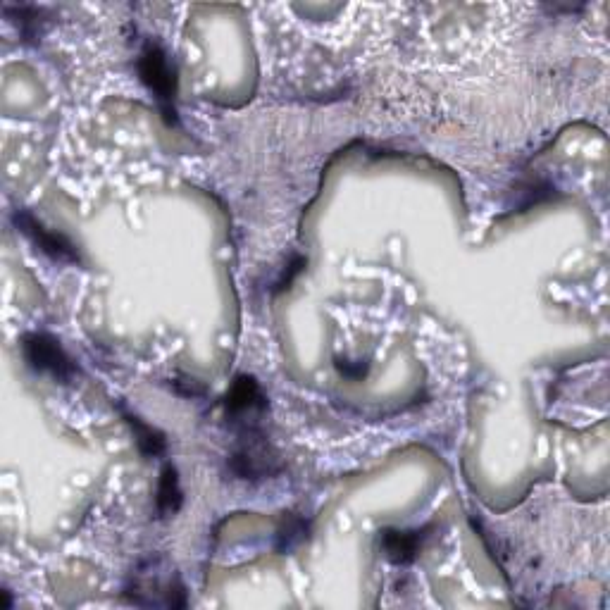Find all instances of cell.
Returning a JSON list of instances; mask_svg holds the SVG:
<instances>
[{"mask_svg": "<svg viewBox=\"0 0 610 610\" xmlns=\"http://www.w3.org/2000/svg\"><path fill=\"white\" fill-rule=\"evenodd\" d=\"M124 599L141 608H172L182 610L189 606L186 587L179 580L177 570L165 565L163 558L143 560L129 577L124 587Z\"/></svg>", "mask_w": 610, "mask_h": 610, "instance_id": "6da1fadb", "label": "cell"}, {"mask_svg": "<svg viewBox=\"0 0 610 610\" xmlns=\"http://www.w3.org/2000/svg\"><path fill=\"white\" fill-rule=\"evenodd\" d=\"M229 470L239 479L260 482V479L279 475L284 470V463L277 448L265 437L263 427H253L241 429L239 437H236L234 451L229 456Z\"/></svg>", "mask_w": 610, "mask_h": 610, "instance_id": "7a4b0ae2", "label": "cell"}, {"mask_svg": "<svg viewBox=\"0 0 610 610\" xmlns=\"http://www.w3.org/2000/svg\"><path fill=\"white\" fill-rule=\"evenodd\" d=\"M136 70L143 86L153 93L155 103L163 112L167 127H177V108H174V98H177V70L170 62V55L158 41H146L141 48Z\"/></svg>", "mask_w": 610, "mask_h": 610, "instance_id": "3957f363", "label": "cell"}, {"mask_svg": "<svg viewBox=\"0 0 610 610\" xmlns=\"http://www.w3.org/2000/svg\"><path fill=\"white\" fill-rule=\"evenodd\" d=\"M20 346L27 365L39 375L53 377L60 384H70L77 377V363L67 356V351L53 334L29 332L22 336Z\"/></svg>", "mask_w": 610, "mask_h": 610, "instance_id": "277c9868", "label": "cell"}, {"mask_svg": "<svg viewBox=\"0 0 610 610\" xmlns=\"http://www.w3.org/2000/svg\"><path fill=\"white\" fill-rule=\"evenodd\" d=\"M224 413L229 425L241 429L263 427V417L267 413V396L260 389L258 379L251 375H236L227 396H224Z\"/></svg>", "mask_w": 610, "mask_h": 610, "instance_id": "5b68a950", "label": "cell"}, {"mask_svg": "<svg viewBox=\"0 0 610 610\" xmlns=\"http://www.w3.org/2000/svg\"><path fill=\"white\" fill-rule=\"evenodd\" d=\"M12 222H15L17 232H22L24 236H27L31 244L39 248L43 255H48L53 263H62V265L82 263V255H79L77 246H74L65 234L51 232V229L43 227V224L36 220L29 210H15Z\"/></svg>", "mask_w": 610, "mask_h": 610, "instance_id": "8992f818", "label": "cell"}, {"mask_svg": "<svg viewBox=\"0 0 610 610\" xmlns=\"http://www.w3.org/2000/svg\"><path fill=\"white\" fill-rule=\"evenodd\" d=\"M427 529H384V532H379L382 537V549L384 556H387L391 563L396 565H410L417 558V553H420L422 541L427 537Z\"/></svg>", "mask_w": 610, "mask_h": 610, "instance_id": "52a82bcc", "label": "cell"}, {"mask_svg": "<svg viewBox=\"0 0 610 610\" xmlns=\"http://www.w3.org/2000/svg\"><path fill=\"white\" fill-rule=\"evenodd\" d=\"M120 410L124 422H127L129 427H132L136 446H139L141 456L143 458H163L167 453V437L163 432H160L158 427L148 425V422H143L139 415L132 413V410H127L124 406H117Z\"/></svg>", "mask_w": 610, "mask_h": 610, "instance_id": "ba28073f", "label": "cell"}, {"mask_svg": "<svg viewBox=\"0 0 610 610\" xmlns=\"http://www.w3.org/2000/svg\"><path fill=\"white\" fill-rule=\"evenodd\" d=\"M184 503V491L179 484V472L172 465H165L160 472L158 491H155V510H158V518H172L182 510Z\"/></svg>", "mask_w": 610, "mask_h": 610, "instance_id": "9c48e42d", "label": "cell"}, {"mask_svg": "<svg viewBox=\"0 0 610 610\" xmlns=\"http://www.w3.org/2000/svg\"><path fill=\"white\" fill-rule=\"evenodd\" d=\"M310 534V522L303 520L301 515L296 513H284L282 522H279V529L275 534V549L284 556L294 553L298 546H303L308 541Z\"/></svg>", "mask_w": 610, "mask_h": 610, "instance_id": "30bf717a", "label": "cell"}, {"mask_svg": "<svg viewBox=\"0 0 610 610\" xmlns=\"http://www.w3.org/2000/svg\"><path fill=\"white\" fill-rule=\"evenodd\" d=\"M5 15L20 29L24 41H36L43 34V22H46V10L36 5H5Z\"/></svg>", "mask_w": 610, "mask_h": 610, "instance_id": "8fae6325", "label": "cell"}, {"mask_svg": "<svg viewBox=\"0 0 610 610\" xmlns=\"http://www.w3.org/2000/svg\"><path fill=\"white\" fill-rule=\"evenodd\" d=\"M334 367L341 377L348 382H363L370 375V365L365 360H346V358H334Z\"/></svg>", "mask_w": 610, "mask_h": 610, "instance_id": "7c38bea8", "label": "cell"}, {"mask_svg": "<svg viewBox=\"0 0 610 610\" xmlns=\"http://www.w3.org/2000/svg\"><path fill=\"white\" fill-rule=\"evenodd\" d=\"M172 389L174 394L184 396V398H201L205 396V387L201 382H196V379L186 377V375H179L177 379H172Z\"/></svg>", "mask_w": 610, "mask_h": 610, "instance_id": "4fadbf2b", "label": "cell"}, {"mask_svg": "<svg viewBox=\"0 0 610 610\" xmlns=\"http://www.w3.org/2000/svg\"><path fill=\"white\" fill-rule=\"evenodd\" d=\"M305 265H308V260H305L303 255H294V260H291L289 267L284 270V275L279 277V282L275 284V294H279V291H284V289H289V286L294 284V279L305 270Z\"/></svg>", "mask_w": 610, "mask_h": 610, "instance_id": "5bb4252c", "label": "cell"}]
</instances>
